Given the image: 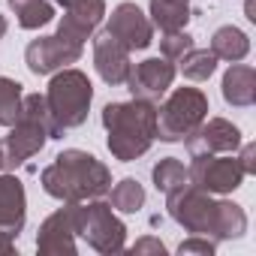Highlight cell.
<instances>
[{
  "label": "cell",
  "instance_id": "1",
  "mask_svg": "<svg viewBox=\"0 0 256 256\" xmlns=\"http://www.w3.org/2000/svg\"><path fill=\"white\" fill-rule=\"evenodd\" d=\"M166 208L181 229H187L190 235H205L214 244L241 238L247 232V214L241 205L229 199H211V193L193 187L190 181L166 193Z\"/></svg>",
  "mask_w": 256,
  "mask_h": 256
},
{
  "label": "cell",
  "instance_id": "2",
  "mask_svg": "<svg viewBox=\"0 0 256 256\" xmlns=\"http://www.w3.org/2000/svg\"><path fill=\"white\" fill-rule=\"evenodd\" d=\"M40 184L52 199L88 202V199H100L108 193L112 172L94 154L78 151V148H66L52 160V166H46L40 172Z\"/></svg>",
  "mask_w": 256,
  "mask_h": 256
},
{
  "label": "cell",
  "instance_id": "3",
  "mask_svg": "<svg viewBox=\"0 0 256 256\" xmlns=\"http://www.w3.org/2000/svg\"><path fill=\"white\" fill-rule=\"evenodd\" d=\"M102 126H106V145L114 160L133 163L157 139V102L145 100H126V102H106L102 106Z\"/></svg>",
  "mask_w": 256,
  "mask_h": 256
},
{
  "label": "cell",
  "instance_id": "4",
  "mask_svg": "<svg viewBox=\"0 0 256 256\" xmlns=\"http://www.w3.org/2000/svg\"><path fill=\"white\" fill-rule=\"evenodd\" d=\"M48 139H64L52 120L46 94H24L22 118L10 126V136L0 142L4 148V169H18L30 157H36Z\"/></svg>",
  "mask_w": 256,
  "mask_h": 256
},
{
  "label": "cell",
  "instance_id": "5",
  "mask_svg": "<svg viewBox=\"0 0 256 256\" xmlns=\"http://www.w3.org/2000/svg\"><path fill=\"white\" fill-rule=\"evenodd\" d=\"M90 100H94V84L82 70L64 66L52 76V82L46 88V102H48L52 120H54L60 136L88 120Z\"/></svg>",
  "mask_w": 256,
  "mask_h": 256
},
{
  "label": "cell",
  "instance_id": "6",
  "mask_svg": "<svg viewBox=\"0 0 256 256\" xmlns=\"http://www.w3.org/2000/svg\"><path fill=\"white\" fill-rule=\"evenodd\" d=\"M208 118V96L199 88H175L157 108V139L184 142Z\"/></svg>",
  "mask_w": 256,
  "mask_h": 256
},
{
  "label": "cell",
  "instance_id": "7",
  "mask_svg": "<svg viewBox=\"0 0 256 256\" xmlns=\"http://www.w3.org/2000/svg\"><path fill=\"white\" fill-rule=\"evenodd\" d=\"M76 235H82L90 250L112 256L124 250L126 226L108 202L88 199V202H76Z\"/></svg>",
  "mask_w": 256,
  "mask_h": 256
},
{
  "label": "cell",
  "instance_id": "8",
  "mask_svg": "<svg viewBox=\"0 0 256 256\" xmlns=\"http://www.w3.org/2000/svg\"><path fill=\"white\" fill-rule=\"evenodd\" d=\"M244 169L238 163V157L226 154V157H217V154H205V157H193L190 169H187V181L205 193H232L244 184Z\"/></svg>",
  "mask_w": 256,
  "mask_h": 256
},
{
  "label": "cell",
  "instance_id": "9",
  "mask_svg": "<svg viewBox=\"0 0 256 256\" xmlns=\"http://www.w3.org/2000/svg\"><path fill=\"white\" fill-rule=\"evenodd\" d=\"M175 82V64L166 58H148L136 66H130L126 76V90L133 94V100H145V102H160L166 96V90Z\"/></svg>",
  "mask_w": 256,
  "mask_h": 256
},
{
  "label": "cell",
  "instance_id": "10",
  "mask_svg": "<svg viewBox=\"0 0 256 256\" xmlns=\"http://www.w3.org/2000/svg\"><path fill=\"white\" fill-rule=\"evenodd\" d=\"M78 58H82V46L66 42L58 34L54 36H36L24 48V64L34 76H52L70 64H78Z\"/></svg>",
  "mask_w": 256,
  "mask_h": 256
},
{
  "label": "cell",
  "instance_id": "11",
  "mask_svg": "<svg viewBox=\"0 0 256 256\" xmlns=\"http://www.w3.org/2000/svg\"><path fill=\"white\" fill-rule=\"evenodd\" d=\"M36 250L40 256H76V202H64L40 223Z\"/></svg>",
  "mask_w": 256,
  "mask_h": 256
},
{
  "label": "cell",
  "instance_id": "12",
  "mask_svg": "<svg viewBox=\"0 0 256 256\" xmlns=\"http://www.w3.org/2000/svg\"><path fill=\"white\" fill-rule=\"evenodd\" d=\"M184 142H187V154L190 157L232 154L235 148H241V130L226 118H205Z\"/></svg>",
  "mask_w": 256,
  "mask_h": 256
},
{
  "label": "cell",
  "instance_id": "13",
  "mask_svg": "<svg viewBox=\"0 0 256 256\" xmlns=\"http://www.w3.org/2000/svg\"><path fill=\"white\" fill-rule=\"evenodd\" d=\"M106 30L114 40H120L130 52H142L154 42V24L136 4H118L108 16Z\"/></svg>",
  "mask_w": 256,
  "mask_h": 256
},
{
  "label": "cell",
  "instance_id": "14",
  "mask_svg": "<svg viewBox=\"0 0 256 256\" xmlns=\"http://www.w3.org/2000/svg\"><path fill=\"white\" fill-rule=\"evenodd\" d=\"M94 66L100 72V78L112 88L124 84L126 76H130V48H126L120 40H114L108 30H100L94 36Z\"/></svg>",
  "mask_w": 256,
  "mask_h": 256
},
{
  "label": "cell",
  "instance_id": "15",
  "mask_svg": "<svg viewBox=\"0 0 256 256\" xmlns=\"http://www.w3.org/2000/svg\"><path fill=\"white\" fill-rule=\"evenodd\" d=\"M106 18V0H82V4L70 6L58 24V36L76 46H84L88 36H94V30L100 28V22Z\"/></svg>",
  "mask_w": 256,
  "mask_h": 256
},
{
  "label": "cell",
  "instance_id": "16",
  "mask_svg": "<svg viewBox=\"0 0 256 256\" xmlns=\"http://www.w3.org/2000/svg\"><path fill=\"white\" fill-rule=\"evenodd\" d=\"M28 220V196H24V184L4 172L0 175V229L10 232L12 238L24 229Z\"/></svg>",
  "mask_w": 256,
  "mask_h": 256
},
{
  "label": "cell",
  "instance_id": "17",
  "mask_svg": "<svg viewBox=\"0 0 256 256\" xmlns=\"http://www.w3.org/2000/svg\"><path fill=\"white\" fill-rule=\"evenodd\" d=\"M220 90H223V100L235 108H247L256 102V72L253 66L247 64H232L226 72H223V82H220Z\"/></svg>",
  "mask_w": 256,
  "mask_h": 256
},
{
  "label": "cell",
  "instance_id": "18",
  "mask_svg": "<svg viewBox=\"0 0 256 256\" xmlns=\"http://www.w3.org/2000/svg\"><path fill=\"white\" fill-rule=\"evenodd\" d=\"M211 52H214L217 60H229V64H235V60H244V58H247V52H250V40H247V34H244L241 28H235V24H223V28H217L214 36H211Z\"/></svg>",
  "mask_w": 256,
  "mask_h": 256
},
{
  "label": "cell",
  "instance_id": "19",
  "mask_svg": "<svg viewBox=\"0 0 256 256\" xmlns=\"http://www.w3.org/2000/svg\"><path fill=\"white\" fill-rule=\"evenodd\" d=\"M190 22V0H151V24L160 34L184 30Z\"/></svg>",
  "mask_w": 256,
  "mask_h": 256
},
{
  "label": "cell",
  "instance_id": "20",
  "mask_svg": "<svg viewBox=\"0 0 256 256\" xmlns=\"http://www.w3.org/2000/svg\"><path fill=\"white\" fill-rule=\"evenodd\" d=\"M6 4L16 12L18 28H24V30H40V28L52 24V18H54L52 0H6Z\"/></svg>",
  "mask_w": 256,
  "mask_h": 256
},
{
  "label": "cell",
  "instance_id": "21",
  "mask_svg": "<svg viewBox=\"0 0 256 256\" xmlns=\"http://www.w3.org/2000/svg\"><path fill=\"white\" fill-rule=\"evenodd\" d=\"M108 190H112V202L108 205L114 211H120V214H136L145 205V187L136 178H124V181H118Z\"/></svg>",
  "mask_w": 256,
  "mask_h": 256
},
{
  "label": "cell",
  "instance_id": "22",
  "mask_svg": "<svg viewBox=\"0 0 256 256\" xmlns=\"http://www.w3.org/2000/svg\"><path fill=\"white\" fill-rule=\"evenodd\" d=\"M214 70H217V58H214V52L211 48H190L184 58H181V72H184V78H190V82H208L211 76H214Z\"/></svg>",
  "mask_w": 256,
  "mask_h": 256
},
{
  "label": "cell",
  "instance_id": "23",
  "mask_svg": "<svg viewBox=\"0 0 256 256\" xmlns=\"http://www.w3.org/2000/svg\"><path fill=\"white\" fill-rule=\"evenodd\" d=\"M22 102H24L22 84L16 78L0 76V126H12L22 118Z\"/></svg>",
  "mask_w": 256,
  "mask_h": 256
},
{
  "label": "cell",
  "instance_id": "24",
  "mask_svg": "<svg viewBox=\"0 0 256 256\" xmlns=\"http://www.w3.org/2000/svg\"><path fill=\"white\" fill-rule=\"evenodd\" d=\"M151 178H154V187L160 193H172L178 190L181 184H187V166L178 160V157H163L154 169H151Z\"/></svg>",
  "mask_w": 256,
  "mask_h": 256
},
{
  "label": "cell",
  "instance_id": "25",
  "mask_svg": "<svg viewBox=\"0 0 256 256\" xmlns=\"http://www.w3.org/2000/svg\"><path fill=\"white\" fill-rule=\"evenodd\" d=\"M196 42H193V36L187 34V30H172V34H163V40H160V58H166V60H181L190 48H193Z\"/></svg>",
  "mask_w": 256,
  "mask_h": 256
},
{
  "label": "cell",
  "instance_id": "26",
  "mask_svg": "<svg viewBox=\"0 0 256 256\" xmlns=\"http://www.w3.org/2000/svg\"><path fill=\"white\" fill-rule=\"evenodd\" d=\"M178 253H181V256H190V253H196V256H211V253H214V241L205 238V235H190L187 241H181Z\"/></svg>",
  "mask_w": 256,
  "mask_h": 256
},
{
  "label": "cell",
  "instance_id": "27",
  "mask_svg": "<svg viewBox=\"0 0 256 256\" xmlns=\"http://www.w3.org/2000/svg\"><path fill=\"white\" fill-rule=\"evenodd\" d=\"M130 253H133V256H142V253H157V256H163V253H166V244H163L160 238H151V235H148V238L136 241V244L130 247Z\"/></svg>",
  "mask_w": 256,
  "mask_h": 256
},
{
  "label": "cell",
  "instance_id": "28",
  "mask_svg": "<svg viewBox=\"0 0 256 256\" xmlns=\"http://www.w3.org/2000/svg\"><path fill=\"white\" fill-rule=\"evenodd\" d=\"M238 163H241L244 175H256V145H253V142H247V145L241 148V157H238Z\"/></svg>",
  "mask_w": 256,
  "mask_h": 256
},
{
  "label": "cell",
  "instance_id": "29",
  "mask_svg": "<svg viewBox=\"0 0 256 256\" xmlns=\"http://www.w3.org/2000/svg\"><path fill=\"white\" fill-rule=\"evenodd\" d=\"M10 253H16V238L0 229V256H10Z\"/></svg>",
  "mask_w": 256,
  "mask_h": 256
},
{
  "label": "cell",
  "instance_id": "30",
  "mask_svg": "<svg viewBox=\"0 0 256 256\" xmlns=\"http://www.w3.org/2000/svg\"><path fill=\"white\" fill-rule=\"evenodd\" d=\"M52 4H60L64 10H70V6H76V4H82V0H52Z\"/></svg>",
  "mask_w": 256,
  "mask_h": 256
},
{
  "label": "cell",
  "instance_id": "31",
  "mask_svg": "<svg viewBox=\"0 0 256 256\" xmlns=\"http://www.w3.org/2000/svg\"><path fill=\"white\" fill-rule=\"evenodd\" d=\"M6 28H10V24H6V16H0V40H4V34H6Z\"/></svg>",
  "mask_w": 256,
  "mask_h": 256
},
{
  "label": "cell",
  "instance_id": "32",
  "mask_svg": "<svg viewBox=\"0 0 256 256\" xmlns=\"http://www.w3.org/2000/svg\"><path fill=\"white\" fill-rule=\"evenodd\" d=\"M0 172H4V148H0Z\"/></svg>",
  "mask_w": 256,
  "mask_h": 256
}]
</instances>
